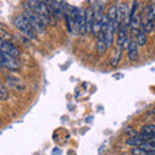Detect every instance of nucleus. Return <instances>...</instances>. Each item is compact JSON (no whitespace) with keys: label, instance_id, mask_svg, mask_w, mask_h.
Segmentation results:
<instances>
[{"label":"nucleus","instance_id":"nucleus-1","mask_svg":"<svg viewBox=\"0 0 155 155\" xmlns=\"http://www.w3.org/2000/svg\"><path fill=\"white\" fill-rule=\"evenodd\" d=\"M23 17L27 19V22L31 25V27L34 28L35 32H45L47 25L43 19L39 17V14L36 12H34L31 8H28L27 5H25V11H23Z\"/></svg>","mask_w":155,"mask_h":155},{"label":"nucleus","instance_id":"nucleus-2","mask_svg":"<svg viewBox=\"0 0 155 155\" xmlns=\"http://www.w3.org/2000/svg\"><path fill=\"white\" fill-rule=\"evenodd\" d=\"M25 5H27L28 8H31L34 12H36L39 14L43 21L45 22V25L48 26L51 22V13H49V9H48L47 4L44 0H26Z\"/></svg>","mask_w":155,"mask_h":155},{"label":"nucleus","instance_id":"nucleus-3","mask_svg":"<svg viewBox=\"0 0 155 155\" xmlns=\"http://www.w3.org/2000/svg\"><path fill=\"white\" fill-rule=\"evenodd\" d=\"M14 26H16L17 30L23 34L27 39H30V40H35L36 38V32L34 31V28L31 27V25L27 22V19L23 17V14H18V16L14 17Z\"/></svg>","mask_w":155,"mask_h":155},{"label":"nucleus","instance_id":"nucleus-4","mask_svg":"<svg viewBox=\"0 0 155 155\" xmlns=\"http://www.w3.org/2000/svg\"><path fill=\"white\" fill-rule=\"evenodd\" d=\"M154 19H155V9L153 4H149L143 12V17H142V28L147 34L153 32L154 30Z\"/></svg>","mask_w":155,"mask_h":155},{"label":"nucleus","instance_id":"nucleus-5","mask_svg":"<svg viewBox=\"0 0 155 155\" xmlns=\"http://www.w3.org/2000/svg\"><path fill=\"white\" fill-rule=\"evenodd\" d=\"M5 85L7 88H9L13 92H17V93H23L26 91V84L19 76L16 75H7L5 76Z\"/></svg>","mask_w":155,"mask_h":155},{"label":"nucleus","instance_id":"nucleus-6","mask_svg":"<svg viewBox=\"0 0 155 155\" xmlns=\"http://www.w3.org/2000/svg\"><path fill=\"white\" fill-rule=\"evenodd\" d=\"M146 141H155V136H149V134H145V133H141V132H137L133 136H128L125 143L134 147V146H140L141 143L146 142Z\"/></svg>","mask_w":155,"mask_h":155},{"label":"nucleus","instance_id":"nucleus-7","mask_svg":"<svg viewBox=\"0 0 155 155\" xmlns=\"http://www.w3.org/2000/svg\"><path fill=\"white\" fill-rule=\"evenodd\" d=\"M127 27H128V25H124V23H118V27H116V31H118V36H116V48L123 49L124 45L127 44V41H128Z\"/></svg>","mask_w":155,"mask_h":155},{"label":"nucleus","instance_id":"nucleus-8","mask_svg":"<svg viewBox=\"0 0 155 155\" xmlns=\"http://www.w3.org/2000/svg\"><path fill=\"white\" fill-rule=\"evenodd\" d=\"M0 57H2V62H3V67H7L11 71H16L19 69V64L17 57H13L8 53H3L0 52Z\"/></svg>","mask_w":155,"mask_h":155},{"label":"nucleus","instance_id":"nucleus-9","mask_svg":"<svg viewBox=\"0 0 155 155\" xmlns=\"http://www.w3.org/2000/svg\"><path fill=\"white\" fill-rule=\"evenodd\" d=\"M48 9H49V13H51V19L52 16L56 17V18H60L61 14H62V3L60 0H44Z\"/></svg>","mask_w":155,"mask_h":155},{"label":"nucleus","instance_id":"nucleus-10","mask_svg":"<svg viewBox=\"0 0 155 155\" xmlns=\"http://www.w3.org/2000/svg\"><path fill=\"white\" fill-rule=\"evenodd\" d=\"M0 52L8 53V54L17 57V58L19 56V51L17 49V47L12 44L11 40H4V39H0Z\"/></svg>","mask_w":155,"mask_h":155},{"label":"nucleus","instance_id":"nucleus-11","mask_svg":"<svg viewBox=\"0 0 155 155\" xmlns=\"http://www.w3.org/2000/svg\"><path fill=\"white\" fill-rule=\"evenodd\" d=\"M92 25H93V9L89 7L84 11V34L92 32Z\"/></svg>","mask_w":155,"mask_h":155},{"label":"nucleus","instance_id":"nucleus-12","mask_svg":"<svg viewBox=\"0 0 155 155\" xmlns=\"http://www.w3.org/2000/svg\"><path fill=\"white\" fill-rule=\"evenodd\" d=\"M127 51H128L129 61L134 62L136 60H137V56H138V44H137V41H136V39H130V40H129Z\"/></svg>","mask_w":155,"mask_h":155},{"label":"nucleus","instance_id":"nucleus-13","mask_svg":"<svg viewBox=\"0 0 155 155\" xmlns=\"http://www.w3.org/2000/svg\"><path fill=\"white\" fill-rule=\"evenodd\" d=\"M136 41H137L138 47H143L147 43V32L143 30L142 26H140L136 31Z\"/></svg>","mask_w":155,"mask_h":155},{"label":"nucleus","instance_id":"nucleus-14","mask_svg":"<svg viewBox=\"0 0 155 155\" xmlns=\"http://www.w3.org/2000/svg\"><path fill=\"white\" fill-rule=\"evenodd\" d=\"M76 25L78 32L84 34V9H76Z\"/></svg>","mask_w":155,"mask_h":155},{"label":"nucleus","instance_id":"nucleus-15","mask_svg":"<svg viewBox=\"0 0 155 155\" xmlns=\"http://www.w3.org/2000/svg\"><path fill=\"white\" fill-rule=\"evenodd\" d=\"M106 49H107V45H106L105 39H104V32H100L98 35H97V53H98L100 56H102V54H105Z\"/></svg>","mask_w":155,"mask_h":155},{"label":"nucleus","instance_id":"nucleus-16","mask_svg":"<svg viewBox=\"0 0 155 155\" xmlns=\"http://www.w3.org/2000/svg\"><path fill=\"white\" fill-rule=\"evenodd\" d=\"M106 16H107L109 21L111 22H118V9H116V5H110L109 9H107V13H106Z\"/></svg>","mask_w":155,"mask_h":155},{"label":"nucleus","instance_id":"nucleus-17","mask_svg":"<svg viewBox=\"0 0 155 155\" xmlns=\"http://www.w3.org/2000/svg\"><path fill=\"white\" fill-rule=\"evenodd\" d=\"M140 132H141V133H145V134H149V136H155V125H154V124L143 125Z\"/></svg>","mask_w":155,"mask_h":155},{"label":"nucleus","instance_id":"nucleus-18","mask_svg":"<svg viewBox=\"0 0 155 155\" xmlns=\"http://www.w3.org/2000/svg\"><path fill=\"white\" fill-rule=\"evenodd\" d=\"M9 97V92H8V88L5 84H3L0 81V100L2 101H7Z\"/></svg>","mask_w":155,"mask_h":155},{"label":"nucleus","instance_id":"nucleus-19","mask_svg":"<svg viewBox=\"0 0 155 155\" xmlns=\"http://www.w3.org/2000/svg\"><path fill=\"white\" fill-rule=\"evenodd\" d=\"M120 57H122V49H120V48H116V53H115V56L113 54L111 65H113V66H116V65H118V62L120 61Z\"/></svg>","mask_w":155,"mask_h":155},{"label":"nucleus","instance_id":"nucleus-20","mask_svg":"<svg viewBox=\"0 0 155 155\" xmlns=\"http://www.w3.org/2000/svg\"><path fill=\"white\" fill-rule=\"evenodd\" d=\"M0 39H4V40H11L12 36H11V34H9L8 31H5L4 28H0Z\"/></svg>","mask_w":155,"mask_h":155},{"label":"nucleus","instance_id":"nucleus-21","mask_svg":"<svg viewBox=\"0 0 155 155\" xmlns=\"http://www.w3.org/2000/svg\"><path fill=\"white\" fill-rule=\"evenodd\" d=\"M125 133H127L128 136H133L134 133H137V132H136L134 129H132V128H127V129H125Z\"/></svg>","mask_w":155,"mask_h":155},{"label":"nucleus","instance_id":"nucleus-22","mask_svg":"<svg viewBox=\"0 0 155 155\" xmlns=\"http://www.w3.org/2000/svg\"><path fill=\"white\" fill-rule=\"evenodd\" d=\"M3 67V62H2V57H0V69Z\"/></svg>","mask_w":155,"mask_h":155}]
</instances>
